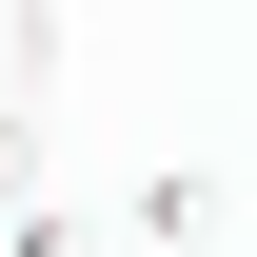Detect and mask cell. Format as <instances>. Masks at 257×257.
I'll list each match as a JSON object with an SVG mask.
<instances>
[{"label": "cell", "mask_w": 257, "mask_h": 257, "mask_svg": "<svg viewBox=\"0 0 257 257\" xmlns=\"http://www.w3.org/2000/svg\"><path fill=\"white\" fill-rule=\"evenodd\" d=\"M119 218H139V237H218V218H237V178H218V159H159Z\"/></svg>", "instance_id": "obj_1"}, {"label": "cell", "mask_w": 257, "mask_h": 257, "mask_svg": "<svg viewBox=\"0 0 257 257\" xmlns=\"http://www.w3.org/2000/svg\"><path fill=\"white\" fill-rule=\"evenodd\" d=\"M0 218H20V257H99L119 218H79V198H0Z\"/></svg>", "instance_id": "obj_2"}, {"label": "cell", "mask_w": 257, "mask_h": 257, "mask_svg": "<svg viewBox=\"0 0 257 257\" xmlns=\"http://www.w3.org/2000/svg\"><path fill=\"white\" fill-rule=\"evenodd\" d=\"M0 198H40V119H20V99H0Z\"/></svg>", "instance_id": "obj_3"}, {"label": "cell", "mask_w": 257, "mask_h": 257, "mask_svg": "<svg viewBox=\"0 0 257 257\" xmlns=\"http://www.w3.org/2000/svg\"><path fill=\"white\" fill-rule=\"evenodd\" d=\"M20 60H60V0H20Z\"/></svg>", "instance_id": "obj_4"}]
</instances>
